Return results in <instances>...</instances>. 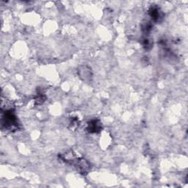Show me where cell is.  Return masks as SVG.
<instances>
[{
    "instance_id": "6da1fadb",
    "label": "cell",
    "mask_w": 188,
    "mask_h": 188,
    "mask_svg": "<svg viewBox=\"0 0 188 188\" xmlns=\"http://www.w3.org/2000/svg\"><path fill=\"white\" fill-rule=\"evenodd\" d=\"M2 125L7 129L13 128L16 125V118L12 111H5V115L2 116Z\"/></svg>"
},
{
    "instance_id": "7a4b0ae2",
    "label": "cell",
    "mask_w": 188,
    "mask_h": 188,
    "mask_svg": "<svg viewBox=\"0 0 188 188\" xmlns=\"http://www.w3.org/2000/svg\"><path fill=\"white\" fill-rule=\"evenodd\" d=\"M88 130L91 131V132H97L100 130L101 125L100 122L99 121H92L91 122L89 123L88 124Z\"/></svg>"
},
{
    "instance_id": "3957f363",
    "label": "cell",
    "mask_w": 188,
    "mask_h": 188,
    "mask_svg": "<svg viewBox=\"0 0 188 188\" xmlns=\"http://www.w3.org/2000/svg\"><path fill=\"white\" fill-rule=\"evenodd\" d=\"M149 14L154 21H158L160 18V13L158 8H156V7H151L149 10Z\"/></svg>"
},
{
    "instance_id": "277c9868",
    "label": "cell",
    "mask_w": 188,
    "mask_h": 188,
    "mask_svg": "<svg viewBox=\"0 0 188 188\" xmlns=\"http://www.w3.org/2000/svg\"><path fill=\"white\" fill-rule=\"evenodd\" d=\"M81 76H82L83 80H85V77H90V76H91V74H90V72L89 70H88V68L86 69V70H84V68H82Z\"/></svg>"
}]
</instances>
